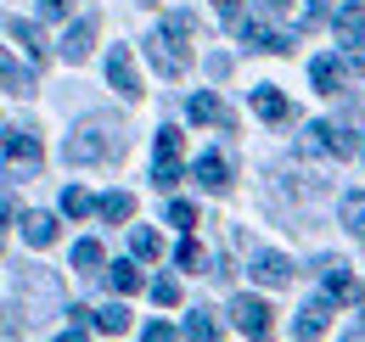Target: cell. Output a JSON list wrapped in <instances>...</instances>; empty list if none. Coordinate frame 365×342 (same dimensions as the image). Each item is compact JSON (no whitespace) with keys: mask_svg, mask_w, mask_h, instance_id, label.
<instances>
[{"mask_svg":"<svg viewBox=\"0 0 365 342\" xmlns=\"http://www.w3.org/2000/svg\"><path fill=\"white\" fill-rule=\"evenodd\" d=\"M326 326H331V298H309L304 309H298L292 337H298V342H315V337H326Z\"/></svg>","mask_w":365,"mask_h":342,"instance_id":"5","label":"cell"},{"mask_svg":"<svg viewBox=\"0 0 365 342\" xmlns=\"http://www.w3.org/2000/svg\"><path fill=\"white\" fill-rule=\"evenodd\" d=\"M230 320H236V331H242V337L247 342H270V303L264 298H247V292H236V298H230Z\"/></svg>","mask_w":365,"mask_h":342,"instance_id":"3","label":"cell"},{"mask_svg":"<svg viewBox=\"0 0 365 342\" xmlns=\"http://www.w3.org/2000/svg\"><path fill=\"white\" fill-rule=\"evenodd\" d=\"M326 11H331V0H304V23H298V34H304V28H315Z\"/></svg>","mask_w":365,"mask_h":342,"instance_id":"31","label":"cell"},{"mask_svg":"<svg viewBox=\"0 0 365 342\" xmlns=\"http://www.w3.org/2000/svg\"><path fill=\"white\" fill-rule=\"evenodd\" d=\"M152 303L175 309V303H180V281H175V275H158V281H152Z\"/></svg>","mask_w":365,"mask_h":342,"instance_id":"28","label":"cell"},{"mask_svg":"<svg viewBox=\"0 0 365 342\" xmlns=\"http://www.w3.org/2000/svg\"><path fill=\"white\" fill-rule=\"evenodd\" d=\"M130 253H135V258H158V253H163L158 230H130Z\"/></svg>","mask_w":365,"mask_h":342,"instance_id":"27","label":"cell"},{"mask_svg":"<svg viewBox=\"0 0 365 342\" xmlns=\"http://www.w3.org/2000/svg\"><path fill=\"white\" fill-rule=\"evenodd\" d=\"M56 342H85V326H68V331H56Z\"/></svg>","mask_w":365,"mask_h":342,"instance_id":"38","label":"cell"},{"mask_svg":"<svg viewBox=\"0 0 365 342\" xmlns=\"http://www.w3.org/2000/svg\"><path fill=\"white\" fill-rule=\"evenodd\" d=\"M40 17H46V23H62V17H68V0H40Z\"/></svg>","mask_w":365,"mask_h":342,"instance_id":"34","label":"cell"},{"mask_svg":"<svg viewBox=\"0 0 365 342\" xmlns=\"http://www.w3.org/2000/svg\"><path fill=\"white\" fill-rule=\"evenodd\" d=\"M185 113L197 118V124H214V129H236V113H230L225 101L214 95V90H197L191 101H185Z\"/></svg>","mask_w":365,"mask_h":342,"instance_id":"4","label":"cell"},{"mask_svg":"<svg viewBox=\"0 0 365 342\" xmlns=\"http://www.w3.org/2000/svg\"><path fill=\"white\" fill-rule=\"evenodd\" d=\"M163 157H180V129H158V152H152V163H163Z\"/></svg>","mask_w":365,"mask_h":342,"instance_id":"29","label":"cell"},{"mask_svg":"<svg viewBox=\"0 0 365 342\" xmlns=\"http://www.w3.org/2000/svg\"><path fill=\"white\" fill-rule=\"evenodd\" d=\"M96 28H101L96 17H79V23L62 34V56H68V62H85V56H91V45H96Z\"/></svg>","mask_w":365,"mask_h":342,"instance_id":"9","label":"cell"},{"mask_svg":"<svg viewBox=\"0 0 365 342\" xmlns=\"http://www.w3.org/2000/svg\"><path fill=\"white\" fill-rule=\"evenodd\" d=\"M91 320H96V331H107V337H124V331H130V309H124V303H107V309H96Z\"/></svg>","mask_w":365,"mask_h":342,"instance_id":"17","label":"cell"},{"mask_svg":"<svg viewBox=\"0 0 365 342\" xmlns=\"http://www.w3.org/2000/svg\"><path fill=\"white\" fill-rule=\"evenodd\" d=\"M96 214L107 219V224H124V219L135 214V197H130V191H107V197L96 202Z\"/></svg>","mask_w":365,"mask_h":342,"instance_id":"16","label":"cell"},{"mask_svg":"<svg viewBox=\"0 0 365 342\" xmlns=\"http://www.w3.org/2000/svg\"><path fill=\"white\" fill-rule=\"evenodd\" d=\"M360 152H365V146H360Z\"/></svg>","mask_w":365,"mask_h":342,"instance_id":"40","label":"cell"},{"mask_svg":"<svg viewBox=\"0 0 365 342\" xmlns=\"http://www.w3.org/2000/svg\"><path fill=\"white\" fill-rule=\"evenodd\" d=\"M11 40L23 45V51H29L34 62L46 56V34H40V23H23V17H17V23H11Z\"/></svg>","mask_w":365,"mask_h":342,"instance_id":"21","label":"cell"},{"mask_svg":"<svg viewBox=\"0 0 365 342\" xmlns=\"http://www.w3.org/2000/svg\"><path fill=\"white\" fill-rule=\"evenodd\" d=\"M331 140H337V124H309V129H304V140H298V152H304V157H326Z\"/></svg>","mask_w":365,"mask_h":342,"instance_id":"15","label":"cell"},{"mask_svg":"<svg viewBox=\"0 0 365 342\" xmlns=\"http://www.w3.org/2000/svg\"><path fill=\"white\" fill-rule=\"evenodd\" d=\"M169 224L191 230V224H197V208H191V202H169Z\"/></svg>","mask_w":365,"mask_h":342,"instance_id":"32","label":"cell"},{"mask_svg":"<svg viewBox=\"0 0 365 342\" xmlns=\"http://www.w3.org/2000/svg\"><path fill=\"white\" fill-rule=\"evenodd\" d=\"M6 224H11V197L0 191V242H6Z\"/></svg>","mask_w":365,"mask_h":342,"instance_id":"36","label":"cell"},{"mask_svg":"<svg viewBox=\"0 0 365 342\" xmlns=\"http://www.w3.org/2000/svg\"><path fill=\"white\" fill-rule=\"evenodd\" d=\"M191 28H197V17L191 11H169V17H158V28H152V40H146V56H152V68L163 73V79H180L185 68H191Z\"/></svg>","mask_w":365,"mask_h":342,"instance_id":"1","label":"cell"},{"mask_svg":"<svg viewBox=\"0 0 365 342\" xmlns=\"http://www.w3.org/2000/svg\"><path fill=\"white\" fill-rule=\"evenodd\" d=\"M331 157H354V135H349V129H337V140H331Z\"/></svg>","mask_w":365,"mask_h":342,"instance_id":"35","label":"cell"},{"mask_svg":"<svg viewBox=\"0 0 365 342\" xmlns=\"http://www.w3.org/2000/svg\"><path fill=\"white\" fill-rule=\"evenodd\" d=\"M0 90H11V95H29V90H34V73H23L6 45H0Z\"/></svg>","mask_w":365,"mask_h":342,"instance_id":"13","label":"cell"},{"mask_svg":"<svg viewBox=\"0 0 365 342\" xmlns=\"http://www.w3.org/2000/svg\"><path fill=\"white\" fill-rule=\"evenodd\" d=\"M191 174H197L208 191H225V185H230V163L220 157V152H202V157L191 163Z\"/></svg>","mask_w":365,"mask_h":342,"instance_id":"10","label":"cell"},{"mask_svg":"<svg viewBox=\"0 0 365 342\" xmlns=\"http://www.w3.org/2000/svg\"><path fill=\"white\" fill-rule=\"evenodd\" d=\"M124 152V140H118V129L107 124H79L73 135H68V146H62V157L73 163V169H85V163H107V157H118Z\"/></svg>","mask_w":365,"mask_h":342,"instance_id":"2","label":"cell"},{"mask_svg":"<svg viewBox=\"0 0 365 342\" xmlns=\"http://www.w3.org/2000/svg\"><path fill=\"white\" fill-rule=\"evenodd\" d=\"M214 6H220V17H225V23H242V17H236V0H214Z\"/></svg>","mask_w":365,"mask_h":342,"instance_id":"37","label":"cell"},{"mask_svg":"<svg viewBox=\"0 0 365 342\" xmlns=\"http://www.w3.org/2000/svg\"><path fill=\"white\" fill-rule=\"evenodd\" d=\"M140 342H180V337H175V326H163V320H152V326L140 331Z\"/></svg>","mask_w":365,"mask_h":342,"instance_id":"33","label":"cell"},{"mask_svg":"<svg viewBox=\"0 0 365 342\" xmlns=\"http://www.w3.org/2000/svg\"><path fill=\"white\" fill-rule=\"evenodd\" d=\"M175 264H180V269H197V264H202V242H197V236H185L180 253H175Z\"/></svg>","mask_w":365,"mask_h":342,"instance_id":"30","label":"cell"},{"mask_svg":"<svg viewBox=\"0 0 365 342\" xmlns=\"http://www.w3.org/2000/svg\"><path fill=\"white\" fill-rule=\"evenodd\" d=\"M247 275H253L259 286H287V281H292V258H281V253H253Z\"/></svg>","mask_w":365,"mask_h":342,"instance_id":"8","label":"cell"},{"mask_svg":"<svg viewBox=\"0 0 365 342\" xmlns=\"http://www.w3.org/2000/svg\"><path fill=\"white\" fill-rule=\"evenodd\" d=\"M343 224H349L354 236H365V191H354V197H343Z\"/></svg>","mask_w":365,"mask_h":342,"instance_id":"25","label":"cell"},{"mask_svg":"<svg viewBox=\"0 0 365 342\" xmlns=\"http://www.w3.org/2000/svg\"><path fill=\"white\" fill-rule=\"evenodd\" d=\"M73 269H79V275H91V269H101V242H91V236H85V242L73 247Z\"/></svg>","mask_w":365,"mask_h":342,"instance_id":"24","label":"cell"},{"mask_svg":"<svg viewBox=\"0 0 365 342\" xmlns=\"http://www.w3.org/2000/svg\"><path fill=\"white\" fill-rule=\"evenodd\" d=\"M107 85L118 90V95H140V79H135V62H130V45H113V56H107Z\"/></svg>","mask_w":365,"mask_h":342,"instance_id":"6","label":"cell"},{"mask_svg":"<svg viewBox=\"0 0 365 342\" xmlns=\"http://www.w3.org/2000/svg\"><path fill=\"white\" fill-rule=\"evenodd\" d=\"M185 342H220V320H214L208 309L185 314Z\"/></svg>","mask_w":365,"mask_h":342,"instance_id":"18","label":"cell"},{"mask_svg":"<svg viewBox=\"0 0 365 342\" xmlns=\"http://www.w3.org/2000/svg\"><path fill=\"white\" fill-rule=\"evenodd\" d=\"M152 185H158V191H175V185H180V157L152 163Z\"/></svg>","mask_w":365,"mask_h":342,"instance_id":"26","label":"cell"},{"mask_svg":"<svg viewBox=\"0 0 365 342\" xmlns=\"http://www.w3.org/2000/svg\"><path fill=\"white\" fill-rule=\"evenodd\" d=\"M264 6H270V11H287V6H292V0H264Z\"/></svg>","mask_w":365,"mask_h":342,"instance_id":"39","label":"cell"},{"mask_svg":"<svg viewBox=\"0 0 365 342\" xmlns=\"http://www.w3.org/2000/svg\"><path fill=\"white\" fill-rule=\"evenodd\" d=\"M23 236H29L34 247H51V242H56V219L51 214H23Z\"/></svg>","mask_w":365,"mask_h":342,"instance_id":"20","label":"cell"},{"mask_svg":"<svg viewBox=\"0 0 365 342\" xmlns=\"http://www.w3.org/2000/svg\"><path fill=\"white\" fill-rule=\"evenodd\" d=\"M326 298H331V303H354V298H360L349 264H326Z\"/></svg>","mask_w":365,"mask_h":342,"instance_id":"12","label":"cell"},{"mask_svg":"<svg viewBox=\"0 0 365 342\" xmlns=\"http://www.w3.org/2000/svg\"><path fill=\"white\" fill-rule=\"evenodd\" d=\"M337 45H365V6H343L337 11Z\"/></svg>","mask_w":365,"mask_h":342,"instance_id":"11","label":"cell"},{"mask_svg":"<svg viewBox=\"0 0 365 342\" xmlns=\"http://www.w3.org/2000/svg\"><path fill=\"white\" fill-rule=\"evenodd\" d=\"M62 214H68V219H85V214H96L91 191H79V185H68V191H62Z\"/></svg>","mask_w":365,"mask_h":342,"instance_id":"23","label":"cell"},{"mask_svg":"<svg viewBox=\"0 0 365 342\" xmlns=\"http://www.w3.org/2000/svg\"><path fill=\"white\" fill-rule=\"evenodd\" d=\"M6 163L23 169V174H34L40 169V140H34L29 129H11V135H6Z\"/></svg>","mask_w":365,"mask_h":342,"instance_id":"7","label":"cell"},{"mask_svg":"<svg viewBox=\"0 0 365 342\" xmlns=\"http://www.w3.org/2000/svg\"><path fill=\"white\" fill-rule=\"evenodd\" d=\"M309 79H315L320 95H337V79H343V68H337V56H315V68H309Z\"/></svg>","mask_w":365,"mask_h":342,"instance_id":"19","label":"cell"},{"mask_svg":"<svg viewBox=\"0 0 365 342\" xmlns=\"http://www.w3.org/2000/svg\"><path fill=\"white\" fill-rule=\"evenodd\" d=\"M253 113L270 118V124H281V118H287V95H281L275 85H259V90H253Z\"/></svg>","mask_w":365,"mask_h":342,"instance_id":"14","label":"cell"},{"mask_svg":"<svg viewBox=\"0 0 365 342\" xmlns=\"http://www.w3.org/2000/svg\"><path fill=\"white\" fill-rule=\"evenodd\" d=\"M107 286H113V292H140L146 281H140L135 264H113V269H107Z\"/></svg>","mask_w":365,"mask_h":342,"instance_id":"22","label":"cell"}]
</instances>
